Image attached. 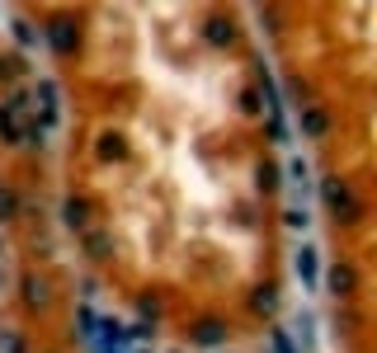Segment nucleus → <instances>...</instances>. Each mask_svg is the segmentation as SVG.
<instances>
[{
  "instance_id": "obj_1",
  "label": "nucleus",
  "mask_w": 377,
  "mask_h": 353,
  "mask_svg": "<svg viewBox=\"0 0 377 353\" xmlns=\"http://www.w3.org/2000/svg\"><path fill=\"white\" fill-rule=\"evenodd\" d=\"M321 193H326V203H330V212H340L345 222H359V198H354V188L345 184V179H326L321 184Z\"/></svg>"
},
{
  "instance_id": "obj_2",
  "label": "nucleus",
  "mask_w": 377,
  "mask_h": 353,
  "mask_svg": "<svg viewBox=\"0 0 377 353\" xmlns=\"http://www.w3.org/2000/svg\"><path fill=\"white\" fill-rule=\"evenodd\" d=\"M47 43H52V52H62V57H71L76 52V24L71 19H57V24H47Z\"/></svg>"
},
{
  "instance_id": "obj_3",
  "label": "nucleus",
  "mask_w": 377,
  "mask_h": 353,
  "mask_svg": "<svg viewBox=\"0 0 377 353\" xmlns=\"http://www.w3.org/2000/svg\"><path fill=\"white\" fill-rule=\"evenodd\" d=\"M326 283H330V292H335V297H349V292L359 288V274H354L349 264H335V269L326 274Z\"/></svg>"
},
{
  "instance_id": "obj_4",
  "label": "nucleus",
  "mask_w": 377,
  "mask_h": 353,
  "mask_svg": "<svg viewBox=\"0 0 377 353\" xmlns=\"http://www.w3.org/2000/svg\"><path fill=\"white\" fill-rule=\"evenodd\" d=\"M222 339H226V325H222V321H198V325H193V344H203V349H217Z\"/></svg>"
},
{
  "instance_id": "obj_5",
  "label": "nucleus",
  "mask_w": 377,
  "mask_h": 353,
  "mask_svg": "<svg viewBox=\"0 0 377 353\" xmlns=\"http://www.w3.org/2000/svg\"><path fill=\"white\" fill-rule=\"evenodd\" d=\"M62 222L71 231H85V222H90V203H85V198H66L62 203Z\"/></svg>"
},
{
  "instance_id": "obj_6",
  "label": "nucleus",
  "mask_w": 377,
  "mask_h": 353,
  "mask_svg": "<svg viewBox=\"0 0 377 353\" xmlns=\"http://www.w3.org/2000/svg\"><path fill=\"white\" fill-rule=\"evenodd\" d=\"M24 302L29 307H47V283L38 274H24Z\"/></svg>"
},
{
  "instance_id": "obj_7",
  "label": "nucleus",
  "mask_w": 377,
  "mask_h": 353,
  "mask_svg": "<svg viewBox=\"0 0 377 353\" xmlns=\"http://www.w3.org/2000/svg\"><path fill=\"white\" fill-rule=\"evenodd\" d=\"M326 113H321V108H307V113H302V132H307V137H321V132H326Z\"/></svg>"
},
{
  "instance_id": "obj_8",
  "label": "nucleus",
  "mask_w": 377,
  "mask_h": 353,
  "mask_svg": "<svg viewBox=\"0 0 377 353\" xmlns=\"http://www.w3.org/2000/svg\"><path fill=\"white\" fill-rule=\"evenodd\" d=\"M236 33H231V24L226 19H207V43H217V47H226Z\"/></svg>"
},
{
  "instance_id": "obj_9",
  "label": "nucleus",
  "mask_w": 377,
  "mask_h": 353,
  "mask_svg": "<svg viewBox=\"0 0 377 353\" xmlns=\"http://www.w3.org/2000/svg\"><path fill=\"white\" fill-rule=\"evenodd\" d=\"M38 99H43V113H47V123L57 118V85L52 80H38Z\"/></svg>"
},
{
  "instance_id": "obj_10",
  "label": "nucleus",
  "mask_w": 377,
  "mask_h": 353,
  "mask_svg": "<svg viewBox=\"0 0 377 353\" xmlns=\"http://www.w3.org/2000/svg\"><path fill=\"white\" fill-rule=\"evenodd\" d=\"M85 255H90V259H104V255H109V236H104V231H90V236H85Z\"/></svg>"
},
{
  "instance_id": "obj_11",
  "label": "nucleus",
  "mask_w": 377,
  "mask_h": 353,
  "mask_svg": "<svg viewBox=\"0 0 377 353\" xmlns=\"http://www.w3.org/2000/svg\"><path fill=\"white\" fill-rule=\"evenodd\" d=\"M99 155H104V160H123V155H127V146H123V137H113V132H109V137L99 141Z\"/></svg>"
},
{
  "instance_id": "obj_12",
  "label": "nucleus",
  "mask_w": 377,
  "mask_h": 353,
  "mask_svg": "<svg viewBox=\"0 0 377 353\" xmlns=\"http://www.w3.org/2000/svg\"><path fill=\"white\" fill-rule=\"evenodd\" d=\"M298 278L302 283H316V250H302L298 255Z\"/></svg>"
},
{
  "instance_id": "obj_13",
  "label": "nucleus",
  "mask_w": 377,
  "mask_h": 353,
  "mask_svg": "<svg viewBox=\"0 0 377 353\" xmlns=\"http://www.w3.org/2000/svg\"><path fill=\"white\" fill-rule=\"evenodd\" d=\"M15 212H19V193L0 184V222H5V217H15Z\"/></svg>"
},
{
  "instance_id": "obj_14",
  "label": "nucleus",
  "mask_w": 377,
  "mask_h": 353,
  "mask_svg": "<svg viewBox=\"0 0 377 353\" xmlns=\"http://www.w3.org/2000/svg\"><path fill=\"white\" fill-rule=\"evenodd\" d=\"M250 307H255V311H274V307H279V297H274V288H255Z\"/></svg>"
},
{
  "instance_id": "obj_15",
  "label": "nucleus",
  "mask_w": 377,
  "mask_h": 353,
  "mask_svg": "<svg viewBox=\"0 0 377 353\" xmlns=\"http://www.w3.org/2000/svg\"><path fill=\"white\" fill-rule=\"evenodd\" d=\"M24 108H29V94H24V90H15L10 99H5V118H15V113H24Z\"/></svg>"
},
{
  "instance_id": "obj_16",
  "label": "nucleus",
  "mask_w": 377,
  "mask_h": 353,
  "mask_svg": "<svg viewBox=\"0 0 377 353\" xmlns=\"http://www.w3.org/2000/svg\"><path fill=\"white\" fill-rule=\"evenodd\" d=\"M0 353H24V339L15 330H0Z\"/></svg>"
},
{
  "instance_id": "obj_17",
  "label": "nucleus",
  "mask_w": 377,
  "mask_h": 353,
  "mask_svg": "<svg viewBox=\"0 0 377 353\" xmlns=\"http://www.w3.org/2000/svg\"><path fill=\"white\" fill-rule=\"evenodd\" d=\"M260 188H264V193L279 188V169H274V165H260Z\"/></svg>"
},
{
  "instance_id": "obj_18",
  "label": "nucleus",
  "mask_w": 377,
  "mask_h": 353,
  "mask_svg": "<svg viewBox=\"0 0 377 353\" xmlns=\"http://www.w3.org/2000/svg\"><path fill=\"white\" fill-rule=\"evenodd\" d=\"M94 325H99V321H94V311L80 307V339H94Z\"/></svg>"
},
{
  "instance_id": "obj_19",
  "label": "nucleus",
  "mask_w": 377,
  "mask_h": 353,
  "mask_svg": "<svg viewBox=\"0 0 377 353\" xmlns=\"http://www.w3.org/2000/svg\"><path fill=\"white\" fill-rule=\"evenodd\" d=\"M241 108H245V113H260V94L245 90V94H241Z\"/></svg>"
},
{
  "instance_id": "obj_20",
  "label": "nucleus",
  "mask_w": 377,
  "mask_h": 353,
  "mask_svg": "<svg viewBox=\"0 0 377 353\" xmlns=\"http://www.w3.org/2000/svg\"><path fill=\"white\" fill-rule=\"evenodd\" d=\"M283 222H288V226H307V212H302V207H293V212L283 217Z\"/></svg>"
},
{
  "instance_id": "obj_21",
  "label": "nucleus",
  "mask_w": 377,
  "mask_h": 353,
  "mask_svg": "<svg viewBox=\"0 0 377 353\" xmlns=\"http://www.w3.org/2000/svg\"><path fill=\"white\" fill-rule=\"evenodd\" d=\"M274 349H279V353H293V344H288V335H283V330H274Z\"/></svg>"
},
{
  "instance_id": "obj_22",
  "label": "nucleus",
  "mask_w": 377,
  "mask_h": 353,
  "mask_svg": "<svg viewBox=\"0 0 377 353\" xmlns=\"http://www.w3.org/2000/svg\"><path fill=\"white\" fill-rule=\"evenodd\" d=\"M5 127H10V118H5V108H0V137H5Z\"/></svg>"
},
{
  "instance_id": "obj_23",
  "label": "nucleus",
  "mask_w": 377,
  "mask_h": 353,
  "mask_svg": "<svg viewBox=\"0 0 377 353\" xmlns=\"http://www.w3.org/2000/svg\"><path fill=\"white\" fill-rule=\"evenodd\" d=\"M137 353H146V349H137Z\"/></svg>"
}]
</instances>
